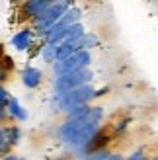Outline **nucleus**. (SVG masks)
I'll use <instances>...</instances> for the list:
<instances>
[{
  "instance_id": "6ab92c4d",
  "label": "nucleus",
  "mask_w": 158,
  "mask_h": 160,
  "mask_svg": "<svg viewBox=\"0 0 158 160\" xmlns=\"http://www.w3.org/2000/svg\"><path fill=\"white\" fill-rule=\"evenodd\" d=\"M152 160H158V156H154V158H152Z\"/></svg>"
},
{
  "instance_id": "423d86ee",
  "label": "nucleus",
  "mask_w": 158,
  "mask_h": 160,
  "mask_svg": "<svg viewBox=\"0 0 158 160\" xmlns=\"http://www.w3.org/2000/svg\"><path fill=\"white\" fill-rule=\"evenodd\" d=\"M53 2H55V0H31V2H26L23 12H26L29 18H35V22H37L53 6Z\"/></svg>"
},
{
  "instance_id": "39448f33",
  "label": "nucleus",
  "mask_w": 158,
  "mask_h": 160,
  "mask_svg": "<svg viewBox=\"0 0 158 160\" xmlns=\"http://www.w3.org/2000/svg\"><path fill=\"white\" fill-rule=\"evenodd\" d=\"M92 80V72L88 68L80 70V72H72V74H67V76H61L55 80V92L57 96L61 94H67L70 90H76V88H82V86H88Z\"/></svg>"
},
{
  "instance_id": "dca6fc26",
  "label": "nucleus",
  "mask_w": 158,
  "mask_h": 160,
  "mask_svg": "<svg viewBox=\"0 0 158 160\" xmlns=\"http://www.w3.org/2000/svg\"><path fill=\"white\" fill-rule=\"evenodd\" d=\"M127 160H146V156L143 154V152H141V150H139V152H135V154H131Z\"/></svg>"
},
{
  "instance_id": "a211bd4d",
  "label": "nucleus",
  "mask_w": 158,
  "mask_h": 160,
  "mask_svg": "<svg viewBox=\"0 0 158 160\" xmlns=\"http://www.w3.org/2000/svg\"><path fill=\"white\" fill-rule=\"evenodd\" d=\"M4 160H20V158H16V156H4Z\"/></svg>"
},
{
  "instance_id": "6e6552de",
  "label": "nucleus",
  "mask_w": 158,
  "mask_h": 160,
  "mask_svg": "<svg viewBox=\"0 0 158 160\" xmlns=\"http://www.w3.org/2000/svg\"><path fill=\"white\" fill-rule=\"evenodd\" d=\"M98 43H100L98 35H94V33H84L82 37L74 39V41L70 43V47H72L74 51H88V49H92V47H96Z\"/></svg>"
},
{
  "instance_id": "7ed1b4c3",
  "label": "nucleus",
  "mask_w": 158,
  "mask_h": 160,
  "mask_svg": "<svg viewBox=\"0 0 158 160\" xmlns=\"http://www.w3.org/2000/svg\"><path fill=\"white\" fill-rule=\"evenodd\" d=\"M90 61H92L90 51H78L74 55H70L67 61L53 62V72L57 78L72 74V72H80V70H86V67L90 65Z\"/></svg>"
},
{
  "instance_id": "f8f14e48",
  "label": "nucleus",
  "mask_w": 158,
  "mask_h": 160,
  "mask_svg": "<svg viewBox=\"0 0 158 160\" xmlns=\"http://www.w3.org/2000/svg\"><path fill=\"white\" fill-rule=\"evenodd\" d=\"M57 51H59V47L57 45H43V49H41V57H43V61H47V62H53L57 61Z\"/></svg>"
},
{
  "instance_id": "9b49d317",
  "label": "nucleus",
  "mask_w": 158,
  "mask_h": 160,
  "mask_svg": "<svg viewBox=\"0 0 158 160\" xmlns=\"http://www.w3.org/2000/svg\"><path fill=\"white\" fill-rule=\"evenodd\" d=\"M8 109H10V115L16 117V119H20V121H26V119H27V111L22 109L20 102L16 98H10V102H8Z\"/></svg>"
},
{
  "instance_id": "f257e3e1",
  "label": "nucleus",
  "mask_w": 158,
  "mask_h": 160,
  "mask_svg": "<svg viewBox=\"0 0 158 160\" xmlns=\"http://www.w3.org/2000/svg\"><path fill=\"white\" fill-rule=\"evenodd\" d=\"M101 115H104V109H101V108H92L90 115H86V117H80V119H67V123H62L61 129H59L61 139L65 141V142H70L80 131H84L86 127L98 125L100 119H101Z\"/></svg>"
},
{
  "instance_id": "0eeeda50",
  "label": "nucleus",
  "mask_w": 158,
  "mask_h": 160,
  "mask_svg": "<svg viewBox=\"0 0 158 160\" xmlns=\"http://www.w3.org/2000/svg\"><path fill=\"white\" fill-rule=\"evenodd\" d=\"M109 141H111V139H109V135H106L104 131H100L96 137L90 141V145L84 148L82 156H90V154H94V152H100V150H104V148H106V145H107Z\"/></svg>"
},
{
  "instance_id": "f3484780",
  "label": "nucleus",
  "mask_w": 158,
  "mask_h": 160,
  "mask_svg": "<svg viewBox=\"0 0 158 160\" xmlns=\"http://www.w3.org/2000/svg\"><path fill=\"white\" fill-rule=\"evenodd\" d=\"M123 156L121 154H111V156H109V160H121Z\"/></svg>"
},
{
  "instance_id": "9d476101",
  "label": "nucleus",
  "mask_w": 158,
  "mask_h": 160,
  "mask_svg": "<svg viewBox=\"0 0 158 160\" xmlns=\"http://www.w3.org/2000/svg\"><path fill=\"white\" fill-rule=\"evenodd\" d=\"M29 43H31V31L29 29H22L20 33H16L12 37V45L18 51H26L27 47H29Z\"/></svg>"
},
{
  "instance_id": "1a4fd4ad",
  "label": "nucleus",
  "mask_w": 158,
  "mask_h": 160,
  "mask_svg": "<svg viewBox=\"0 0 158 160\" xmlns=\"http://www.w3.org/2000/svg\"><path fill=\"white\" fill-rule=\"evenodd\" d=\"M41 78H43V74H41L39 68H26L22 72V82L27 88H37L41 84Z\"/></svg>"
},
{
  "instance_id": "ddd939ff",
  "label": "nucleus",
  "mask_w": 158,
  "mask_h": 160,
  "mask_svg": "<svg viewBox=\"0 0 158 160\" xmlns=\"http://www.w3.org/2000/svg\"><path fill=\"white\" fill-rule=\"evenodd\" d=\"M0 150H2V154L8 152V142H10V129H6V127H2V131H0ZM12 145V142H10Z\"/></svg>"
},
{
  "instance_id": "4468645a",
  "label": "nucleus",
  "mask_w": 158,
  "mask_h": 160,
  "mask_svg": "<svg viewBox=\"0 0 158 160\" xmlns=\"http://www.w3.org/2000/svg\"><path fill=\"white\" fill-rule=\"evenodd\" d=\"M109 150L107 148H104V150H100V152H94V154H90V156H86L84 160H109Z\"/></svg>"
},
{
  "instance_id": "2eb2a0df",
  "label": "nucleus",
  "mask_w": 158,
  "mask_h": 160,
  "mask_svg": "<svg viewBox=\"0 0 158 160\" xmlns=\"http://www.w3.org/2000/svg\"><path fill=\"white\" fill-rule=\"evenodd\" d=\"M10 142H12V145L20 142V129H18V127H10Z\"/></svg>"
},
{
  "instance_id": "f03ea898",
  "label": "nucleus",
  "mask_w": 158,
  "mask_h": 160,
  "mask_svg": "<svg viewBox=\"0 0 158 160\" xmlns=\"http://www.w3.org/2000/svg\"><path fill=\"white\" fill-rule=\"evenodd\" d=\"M74 4L70 2V0H55L53 6L47 10L41 18H39L35 22V29H37V33H41L43 37H47V33L57 26V23L62 20V16H65L70 8H72Z\"/></svg>"
},
{
  "instance_id": "20e7f679",
  "label": "nucleus",
  "mask_w": 158,
  "mask_h": 160,
  "mask_svg": "<svg viewBox=\"0 0 158 160\" xmlns=\"http://www.w3.org/2000/svg\"><path fill=\"white\" fill-rule=\"evenodd\" d=\"M92 98H96V90L88 84V86H82V88H76V90H70L67 94H61L57 96V102L61 109H65L67 113L74 108H80V106H88V102Z\"/></svg>"
}]
</instances>
